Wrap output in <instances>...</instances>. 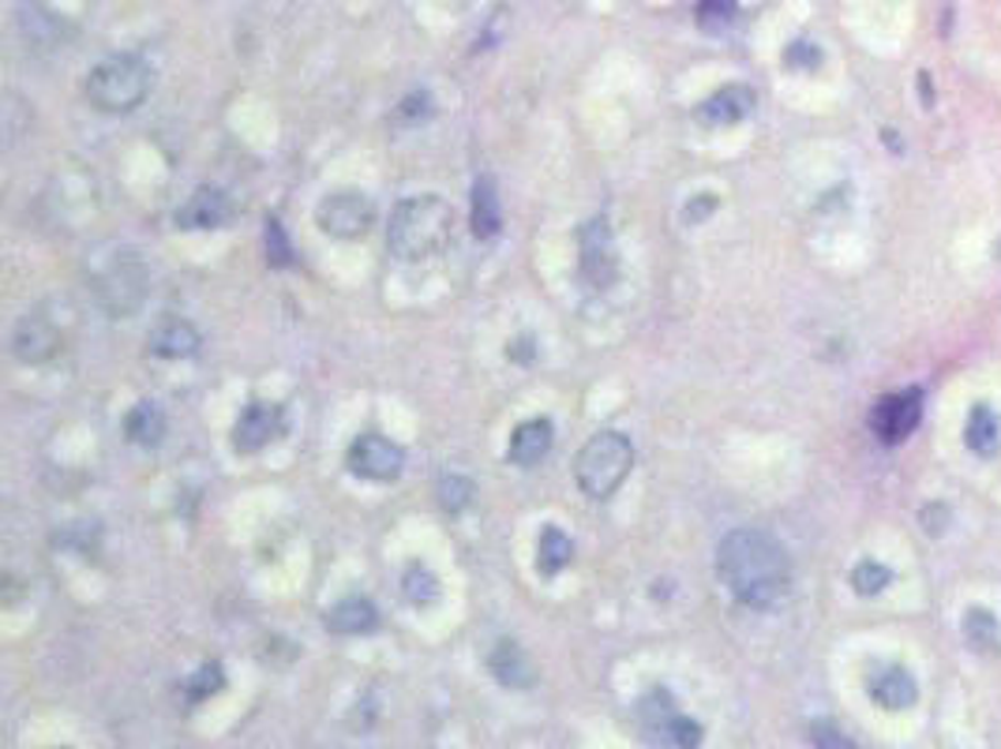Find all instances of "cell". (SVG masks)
<instances>
[{
  "label": "cell",
  "mask_w": 1001,
  "mask_h": 749,
  "mask_svg": "<svg viewBox=\"0 0 1001 749\" xmlns=\"http://www.w3.org/2000/svg\"><path fill=\"white\" fill-rule=\"evenodd\" d=\"M635 469V447L627 435L619 431H600L578 450L574 461V480L589 499H608L616 495V488L630 477Z\"/></svg>",
  "instance_id": "3957f363"
},
{
  "label": "cell",
  "mask_w": 1001,
  "mask_h": 749,
  "mask_svg": "<svg viewBox=\"0 0 1001 749\" xmlns=\"http://www.w3.org/2000/svg\"><path fill=\"white\" fill-rule=\"evenodd\" d=\"M788 61H791V64H799V61H802V64H818L821 56H818V50H810L807 42H796V45L788 50Z\"/></svg>",
  "instance_id": "1f68e13d"
},
{
  "label": "cell",
  "mask_w": 1001,
  "mask_h": 749,
  "mask_svg": "<svg viewBox=\"0 0 1001 749\" xmlns=\"http://www.w3.org/2000/svg\"><path fill=\"white\" fill-rule=\"evenodd\" d=\"M278 431H281V409H278V405L252 402L248 409L241 413L237 428H233V442H237V450L255 453V450L267 447V442H270Z\"/></svg>",
  "instance_id": "7c38bea8"
},
{
  "label": "cell",
  "mask_w": 1001,
  "mask_h": 749,
  "mask_svg": "<svg viewBox=\"0 0 1001 749\" xmlns=\"http://www.w3.org/2000/svg\"><path fill=\"white\" fill-rule=\"evenodd\" d=\"M871 697L877 700V705H885V708H908V705H915V697H919V689H915V678L908 675V671H901V667H890V671H877V675L871 678Z\"/></svg>",
  "instance_id": "e0dca14e"
},
{
  "label": "cell",
  "mask_w": 1001,
  "mask_h": 749,
  "mask_svg": "<svg viewBox=\"0 0 1001 749\" xmlns=\"http://www.w3.org/2000/svg\"><path fill=\"white\" fill-rule=\"evenodd\" d=\"M450 225H455L450 203H443L439 195H413L394 206L386 244L398 259H428L450 240Z\"/></svg>",
  "instance_id": "7a4b0ae2"
},
{
  "label": "cell",
  "mask_w": 1001,
  "mask_h": 749,
  "mask_svg": "<svg viewBox=\"0 0 1001 749\" xmlns=\"http://www.w3.org/2000/svg\"><path fill=\"white\" fill-rule=\"evenodd\" d=\"M754 109V90L747 87H724L716 90L713 98H705L702 106H697V120L710 128H724V125H735V120H743L747 113Z\"/></svg>",
  "instance_id": "5bb4252c"
},
{
  "label": "cell",
  "mask_w": 1001,
  "mask_h": 749,
  "mask_svg": "<svg viewBox=\"0 0 1001 749\" xmlns=\"http://www.w3.org/2000/svg\"><path fill=\"white\" fill-rule=\"evenodd\" d=\"M150 90V68L139 56L117 53L106 56L87 79V98L102 113H128L147 98Z\"/></svg>",
  "instance_id": "277c9868"
},
{
  "label": "cell",
  "mask_w": 1001,
  "mask_h": 749,
  "mask_svg": "<svg viewBox=\"0 0 1001 749\" xmlns=\"http://www.w3.org/2000/svg\"><path fill=\"white\" fill-rule=\"evenodd\" d=\"M128 435H131V442H139V447H158L166 435V416L158 413V405L139 402L136 409L128 413Z\"/></svg>",
  "instance_id": "603a6c76"
},
{
  "label": "cell",
  "mask_w": 1001,
  "mask_h": 749,
  "mask_svg": "<svg viewBox=\"0 0 1001 749\" xmlns=\"http://www.w3.org/2000/svg\"><path fill=\"white\" fill-rule=\"evenodd\" d=\"M735 12H739V0H697V23H702L705 31L728 26Z\"/></svg>",
  "instance_id": "4316f807"
},
{
  "label": "cell",
  "mask_w": 1001,
  "mask_h": 749,
  "mask_svg": "<svg viewBox=\"0 0 1001 749\" xmlns=\"http://www.w3.org/2000/svg\"><path fill=\"white\" fill-rule=\"evenodd\" d=\"M200 349V334H195L188 322H166L150 334V353L177 360V356H192Z\"/></svg>",
  "instance_id": "ffe728a7"
},
{
  "label": "cell",
  "mask_w": 1001,
  "mask_h": 749,
  "mask_svg": "<svg viewBox=\"0 0 1001 749\" xmlns=\"http://www.w3.org/2000/svg\"><path fill=\"white\" fill-rule=\"evenodd\" d=\"M402 592H405V600H409V603L424 607V603H432L439 596V581L428 570H424V566H409V570H405V577H402Z\"/></svg>",
  "instance_id": "cb8c5ba5"
},
{
  "label": "cell",
  "mask_w": 1001,
  "mask_h": 749,
  "mask_svg": "<svg viewBox=\"0 0 1001 749\" xmlns=\"http://www.w3.org/2000/svg\"><path fill=\"white\" fill-rule=\"evenodd\" d=\"M405 464L402 447H394L383 435H361V439L349 447V469L364 480H394Z\"/></svg>",
  "instance_id": "9c48e42d"
},
{
  "label": "cell",
  "mask_w": 1001,
  "mask_h": 749,
  "mask_svg": "<svg viewBox=\"0 0 1001 749\" xmlns=\"http://www.w3.org/2000/svg\"><path fill=\"white\" fill-rule=\"evenodd\" d=\"M143 297H147V267L131 252H125L113 263L106 278H102V300H106L113 315H128V311H136L143 303Z\"/></svg>",
  "instance_id": "ba28073f"
},
{
  "label": "cell",
  "mask_w": 1001,
  "mask_h": 749,
  "mask_svg": "<svg viewBox=\"0 0 1001 749\" xmlns=\"http://www.w3.org/2000/svg\"><path fill=\"white\" fill-rule=\"evenodd\" d=\"M968 447L979 453V458H990V453H998L1001 447V424L998 416L990 413V405H976L968 416Z\"/></svg>",
  "instance_id": "7402d4cb"
},
{
  "label": "cell",
  "mask_w": 1001,
  "mask_h": 749,
  "mask_svg": "<svg viewBox=\"0 0 1001 749\" xmlns=\"http://www.w3.org/2000/svg\"><path fill=\"white\" fill-rule=\"evenodd\" d=\"M582 274L589 286H608L616 278V248H611L608 222L597 217L582 229Z\"/></svg>",
  "instance_id": "8fae6325"
},
{
  "label": "cell",
  "mask_w": 1001,
  "mask_h": 749,
  "mask_svg": "<svg viewBox=\"0 0 1001 749\" xmlns=\"http://www.w3.org/2000/svg\"><path fill=\"white\" fill-rule=\"evenodd\" d=\"M375 622H380V611H375L372 600H364V596H345L338 607H330L327 614V630L334 633H368L375 630Z\"/></svg>",
  "instance_id": "2e32d148"
},
{
  "label": "cell",
  "mask_w": 1001,
  "mask_h": 749,
  "mask_svg": "<svg viewBox=\"0 0 1001 749\" xmlns=\"http://www.w3.org/2000/svg\"><path fill=\"white\" fill-rule=\"evenodd\" d=\"M214 689H222V667H219V663L203 667L200 675L188 682V697H192V700H203L206 694H214Z\"/></svg>",
  "instance_id": "f546056e"
},
{
  "label": "cell",
  "mask_w": 1001,
  "mask_h": 749,
  "mask_svg": "<svg viewBox=\"0 0 1001 749\" xmlns=\"http://www.w3.org/2000/svg\"><path fill=\"white\" fill-rule=\"evenodd\" d=\"M890 581H893V574H890V566H882V563H859L852 570V585L859 596H877Z\"/></svg>",
  "instance_id": "484cf974"
},
{
  "label": "cell",
  "mask_w": 1001,
  "mask_h": 749,
  "mask_svg": "<svg viewBox=\"0 0 1001 749\" xmlns=\"http://www.w3.org/2000/svg\"><path fill=\"white\" fill-rule=\"evenodd\" d=\"M571 558H574L571 536H563L555 525H547L544 533H541V539H536V570L547 574V577H555V574L563 570V566H571Z\"/></svg>",
  "instance_id": "44dd1931"
},
{
  "label": "cell",
  "mask_w": 1001,
  "mask_h": 749,
  "mask_svg": "<svg viewBox=\"0 0 1001 749\" xmlns=\"http://www.w3.org/2000/svg\"><path fill=\"white\" fill-rule=\"evenodd\" d=\"M230 214H233V206L219 188H200V192H192V199L177 211V225H181V229H219Z\"/></svg>",
  "instance_id": "4fadbf2b"
},
{
  "label": "cell",
  "mask_w": 1001,
  "mask_h": 749,
  "mask_svg": "<svg viewBox=\"0 0 1001 749\" xmlns=\"http://www.w3.org/2000/svg\"><path fill=\"white\" fill-rule=\"evenodd\" d=\"M372 222H375V206L361 192H334L319 203V225H323V233L338 236V240H356V236L372 229Z\"/></svg>",
  "instance_id": "8992f818"
},
{
  "label": "cell",
  "mask_w": 1001,
  "mask_h": 749,
  "mask_svg": "<svg viewBox=\"0 0 1001 749\" xmlns=\"http://www.w3.org/2000/svg\"><path fill=\"white\" fill-rule=\"evenodd\" d=\"M492 675L503 682L510 689H522V686H533V663L525 660V652L518 649L514 641H499V649L492 652Z\"/></svg>",
  "instance_id": "ac0fdd59"
},
{
  "label": "cell",
  "mask_w": 1001,
  "mask_h": 749,
  "mask_svg": "<svg viewBox=\"0 0 1001 749\" xmlns=\"http://www.w3.org/2000/svg\"><path fill=\"white\" fill-rule=\"evenodd\" d=\"M713 206H716V199H713V195H702V199H694V203H691V206H686V222H691V225H697V222H702V217H705V214H710V211H713Z\"/></svg>",
  "instance_id": "4dcf8cb0"
},
{
  "label": "cell",
  "mask_w": 1001,
  "mask_h": 749,
  "mask_svg": "<svg viewBox=\"0 0 1001 749\" xmlns=\"http://www.w3.org/2000/svg\"><path fill=\"white\" fill-rule=\"evenodd\" d=\"M724 589L747 607H777L791 592V563L784 547L758 528H735L716 547Z\"/></svg>",
  "instance_id": "6da1fadb"
},
{
  "label": "cell",
  "mask_w": 1001,
  "mask_h": 749,
  "mask_svg": "<svg viewBox=\"0 0 1001 749\" xmlns=\"http://www.w3.org/2000/svg\"><path fill=\"white\" fill-rule=\"evenodd\" d=\"M469 495H473V483L466 477H443L439 480V502L450 510V514H458V510L469 506Z\"/></svg>",
  "instance_id": "83f0119b"
},
{
  "label": "cell",
  "mask_w": 1001,
  "mask_h": 749,
  "mask_svg": "<svg viewBox=\"0 0 1001 749\" xmlns=\"http://www.w3.org/2000/svg\"><path fill=\"white\" fill-rule=\"evenodd\" d=\"M965 633L971 644H979V649H1001V633H998V622L990 619L987 611H968L965 619Z\"/></svg>",
  "instance_id": "d4e9b609"
},
{
  "label": "cell",
  "mask_w": 1001,
  "mask_h": 749,
  "mask_svg": "<svg viewBox=\"0 0 1001 749\" xmlns=\"http://www.w3.org/2000/svg\"><path fill=\"white\" fill-rule=\"evenodd\" d=\"M12 349L23 364H45V360L56 356V349H61V330H56V322L50 315L31 311V315L19 319V327L12 334Z\"/></svg>",
  "instance_id": "30bf717a"
},
{
  "label": "cell",
  "mask_w": 1001,
  "mask_h": 749,
  "mask_svg": "<svg viewBox=\"0 0 1001 749\" xmlns=\"http://www.w3.org/2000/svg\"><path fill=\"white\" fill-rule=\"evenodd\" d=\"M503 229V211H499V195H496V180L480 176L473 184V233L480 240L496 236Z\"/></svg>",
  "instance_id": "d6986e66"
},
{
  "label": "cell",
  "mask_w": 1001,
  "mask_h": 749,
  "mask_svg": "<svg viewBox=\"0 0 1001 749\" xmlns=\"http://www.w3.org/2000/svg\"><path fill=\"white\" fill-rule=\"evenodd\" d=\"M552 439H555L552 420H525V424H518L514 435H510L507 458L514 464H522V469H533V464L552 450Z\"/></svg>",
  "instance_id": "9a60e30c"
},
{
  "label": "cell",
  "mask_w": 1001,
  "mask_h": 749,
  "mask_svg": "<svg viewBox=\"0 0 1001 749\" xmlns=\"http://www.w3.org/2000/svg\"><path fill=\"white\" fill-rule=\"evenodd\" d=\"M267 252H270L274 267H289V263H292V248H289L286 233H281V225L274 222V217L267 222Z\"/></svg>",
  "instance_id": "f1b7e54d"
},
{
  "label": "cell",
  "mask_w": 1001,
  "mask_h": 749,
  "mask_svg": "<svg viewBox=\"0 0 1001 749\" xmlns=\"http://www.w3.org/2000/svg\"><path fill=\"white\" fill-rule=\"evenodd\" d=\"M638 719H641V731L660 746H697L702 742V727L679 713L675 700L668 697V689H653V694L641 697Z\"/></svg>",
  "instance_id": "5b68a950"
},
{
  "label": "cell",
  "mask_w": 1001,
  "mask_h": 749,
  "mask_svg": "<svg viewBox=\"0 0 1001 749\" xmlns=\"http://www.w3.org/2000/svg\"><path fill=\"white\" fill-rule=\"evenodd\" d=\"M923 416V394L919 390H901V394H885L871 413V428L882 442H904L908 435L919 428Z\"/></svg>",
  "instance_id": "52a82bcc"
}]
</instances>
